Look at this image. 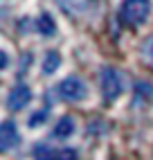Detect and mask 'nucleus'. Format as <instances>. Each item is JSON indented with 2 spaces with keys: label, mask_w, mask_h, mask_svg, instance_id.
<instances>
[{
  "label": "nucleus",
  "mask_w": 153,
  "mask_h": 160,
  "mask_svg": "<svg viewBox=\"0 0 153 160\" xmlns=\"http://www.w3.org/2000/svg\"><path fill=\"white\" fill-rule=\"evenodd\" d=\"M149 12H151L149 0H124L122 7H119V18H122L126 25L137 27L149 18Z\"/></svg>",
  "instance_id": "f257e3e1"
},
{
  "label": "nucleus",
  "mask_w": 153,
  "mask_h": 160,
  "mask_svg": "<svg viewBox=\"0 0 153 160\" xmlns=\"http://www.w3.org/2000/svg\"><path fill=\"white\" fill-rule=\"evenodd\" d=\"M99 83H101V95L106 102H113L122 95V74H119L115 68H104L101 70V77H99Z\"/></svg>",
  "instance_id": "f03ea898"
},
{
  "label": "nucleus",
  "mask_w": 153,
  "mask_h": 160,
  "mask_svg": "<svg viewBox=\"0 0 153 160\" xmlns=\"http://www.w3.org/2000/svg\"><path fill=\"white\" fill-rule=\"evenodd\" d=\"M59 95L65 102H81L86 97V86L79 77H68L59 83Z\"/></svg>",
  "instance_id": "7ed1b4c3"
},
{
  "label": "nucleus",
  "mask_w": 153,
  "mask_h": 160,
  "mask_svg": "<svg viewBox=\"0 0 153 160\" xmlns=\"http://www.w3.org/2000/svg\"><path fill=\"white\" fill-rule=\"evenodd\" d=\"M29 99H32L29 86L16 83V86L12 88V92L7 95V106H9V111H20V108H25V106L29 104Z\"/></svg>",
  "instance_id": "20e7f679"
},
{
  "label": "nucleus",
  "mask_w": 153,
  "mask_h": 160,
  "mask_svg": "<svg viewBox=\"0 0 153 160\" xmlns=\"http://www.w3.org/2000/svg\"><path fill=\"white\" fill-rule=\"evenodd\" d=\"M18 142H20V135H18L16 124L12 120L2 122V126H0V149L2 151H12L14 147H18Z\"/></svg>",
  "instance_id": "39448f33"
},
{
  "label": "nucleus",
  "mask_w": 153,
  "mask_h": 160,
  "mask_svg": "<svg viewBox=\"0 0 153 160\" xmlns=\"http://www.w3.org/2000/svg\"><path fill=\"white\" fill-rule=\"evenodd\" d=\"M92 2H95V0H57V5L63 9V12L74 14V16L86 14V12L92 7Z\"/></svg>",
  "instance_id": "423d86ee"
},
{
  "label": "nucleus",
  "mask_w": 153,
  "mask_h": 160,
  "mask_svg": "<svg viewBox=\"0 0 153 160\" xmlns=\"http://www.w3.org/2000/svg\"><path fill=\"white\" fill-rule=\"evenodd\" d=\"M74 133V122L72 117H61L54 126V138H59V140H65V138H70Z\"/></svg>",
  "instance_id": "0eeeda50"
},
{
  "label": "nucleus",
  "mask_w": 153,
  "mask_h": 160,
  "mask_svg": "<svg viewBox=\"0 0 153 160\" xmlns=\"http://www.w3.org/2000/svg\"><path fill=\"white\" fill-rule=\"evenodd\" d=\"M32 158L34 160H61V151H54V149H50L45 144H38L32 151Z\"/></svg>",
  "instance_id": "6e6552de"
},
{
  "label": "nucleus",
  "mask_w": 153,
  "mask_h": 160,
  "mask_svg": "<svg viewBox=\"0 0 153 160\" xmlns=\"http://www.w3.org/2000/svg\"><path fill=\"white\" fill-rule=\"evenodd\" d=\"M61 66V57L57 54V52H47L45 59H43V72L45 74H52V72H57Z\"/></svg>",
  "instance_id": "1a4fd4ad"
},
{
  "label": "nucleus",
  "mask_w": 153,
  "mask_h": 160,
  "mask_svg": "<svg viewBox=\"0 0 153 160\" xmlns=\"http://www.w3.org/2000/svg\"><path fill=\"white\" fill-rule=\"evenodd\" d=\"M36 29L41 32V34H45V36H52L54 34V23H52V18L47 14H43L38 18V23H36Z\"/></svg>",
  "instance_id": "9d476101"
},
{
  "label": "nucleus",
  "mask_w": 153,
  "mask_h": 160,
  "mask_svg": "<svg viewBox=\"0 0 153 160\" xmlns=\"http://www.w3.org/2000/svg\"><path fill=\"white\" fill-rule=\"evenodd\" d=\"M142 54H144L146 61L153 66V36H149V38L144 41V45H142Z\"/></svg>",
  "instance_id": "9b49d317"
},
{
  "label": "nucleus",
  "mask_w": 153,
  "mask_h": 160,
  "mask_svg": "<svg viewBox=\"0 0 153 160\" xmlns=\"http://www.w3.org/2000/svg\"><path fill=\"white\" fill-rule=\"evenodd\" d=\"M45 117H47V113L45 111H38V113H34V115H32L29 117V126H38V124H43V122H45Z\"/></svg>",
  "instance_id": "f8f14e48"
},
{
  "label": "nucleus",
  "mask_w": 153,
  "mask_h": 160,
  "mask_svg": "<svg viewBox=\"0 0 153 160\" xmlns=\"http://www.w3.org/2000/svg\"><path fill=\"white\" fill-rule=\"evenodd\" d=\"M76 153L72 151V149H61V160H74Z\"/></svg>",
  "instance_id": "ddd939ff"
},
{
  "label": "nucleus",
  "mask_w": 153,
  "mask_h": 160,
  "mask_svg": "<svg viewBox=\"0 0 153 160\" xmlns=\"http://www.w3.org/2000/svg\"><path fill=\"white\" fill-rule=\"evenodd\" d=\"M137 92L142 95V92H153V88H151V83H137Z\"/></svg>",
  "instance_id": "4468645a"
},
{
  "label": "nucleus",
  "mask_w": 153,
  "mask_h": 160,
  "mask_svg": "<svg viewBox=\"0 0 153 160\" xmlns=\"http://www.w3.org/2000/svg\"><path fill=\"white\" fill-rule=\"evenodd\" d=\"M7 54H5V52H2V54H0V68H7Z\"/></svg>",
  "instance_id": "2eb2a0df"
}]
</instances>
